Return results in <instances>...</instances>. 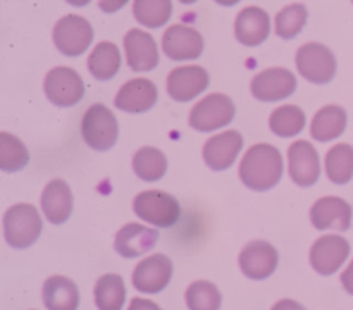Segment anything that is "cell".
Returning <instances> with one entry per match:
<instances>
[{"instance_id":"cell-1","label":"cell","mask_w":353,"mask_h":310,"mask_svg":"<svg viewBox=\"0 0 353 310\" xmlns=\"http://www.w3.org/2000/svg\"><path fill=\"white\" fill-rule=\"evenodd\" d=\"M283 176L281 152L269 143H257L248 148L240 164V179L254 192L274 188Z\"/></svg>"},{"instance_id":"cell-2","label":"cell","mask_w":353,"mask_h":310,"mask_svg":"<svg viewBox=\"0 0 353 310\" xmlns=\"http://www.w3.org/2000/svg\"><path fill=\"white\" fill-rule=\"evenodd\" d=\"M43 231L41 217L31 203H16L3 216V234L12 248H30Z\"/></svg>"},{"instance_id":"cell-3","label":"cell","mask_w":353,"mask_h":310,"mask_svg":"<svg viewBox=\"0 0 353 310\" xmlns=\"http://www.w3.org/2000/svg\"><path fill=\"white\" fill-rule=\"evenodd\" d=\"M81 134L86 145L93 150H110L119 136V126L112 110L103 103H93L83 116Z\"/></svg>"},{"instance_id":"cell-4","label":"cell","mask_w":353,"mask_h":310,"mask_svg":"<svg viewBox=\"0 0 353 310\" xmlns=\"http://www.w3.org/2000/svg\"><path fill=\"white\" fill-rule=\"evenodd\" d=\"M133 210L141 220H147L157 227L174 226L181 216L178 200L161 189H147L138 193L133 202Z\"/></svg>"},{"instance_id":"cell-5","label":"cell","mask_w":353,"mask_h":310,"mask_svg":"<svg viewBox=\"0 0 353 310\" xmlns=\"http://www.w3.org/2000/svg\"><path fill=\"white\" fill-rule=\"evenodd\" d=\"M296 69L307 81L326 85L336 74V59L326 45L310 41L296 52Z\"/></svg>"},{"instance_id":"cell-6","label":"cell","mask_w":353,"mask_h":310,"mask_svg":"<svg viewBox=\"0 0 353 310\" xmlns=\"http://www.w3.org/2000/svg\"><path fill=\"white\" fill-rule=\"evenodd\" d=\"M234 103L224 93L207 95L190 112V126L196 131H216L228 126L234 119Z\"/></svg>"},{"instance_id":"cell-7","label":"cell","mask_w":353,"mask_h":310,"mask_svg":"<svg viewBox=\"0 0 353 310\" xmlns=\"http://www.w3.org/2000/svg\"><path fill=\"white\" fill-rule=\"evenodd\" d=\"M54 45L61 54L78 57L85 54L93 41V28L85 17L69 14L59 19L54 26Z\"/></svg>"},{"instance_id":"cell-8","label":"cell","mask_w":353,"mask_h":310,"mask_svg":"<svg viewBox=\"0 0 353 310\" xmlns=\"http://www.w3.org/2000/svg\"><path fill=\"white\" fill-rule=\"evenodd\" d=\"M43 88L47 99L57 107L76 105L85 95V83L81 76L65 65H59L48 71Z\"/></svg>"},{"instance_id":"cell-9","label":"cell","mask_w":353,"mask_h":310,"mask_svg":"<svg viewBox=\"0 0 353 310\" xmlns=\"http://www.w3.org/2000/svg\"><path fill=\"white\" fill-rule=\"evenodd\" d=\"M350 255V243L340 234L321 236L310 248V264L321 276H331Z\"/></svg>"},{"instance_id":"cell-10","label":"cell","mask_w":353,"mask_h":310,"mask_svg":"<svg viewBox=\"0 0 353 310\" xmlns=\"http://www.w3.org/2000/svg\"><path fill=\"white\" fill-rule=\"evenodd\" d=\"M252 95L262 102H278L288 99L296 90V78L290 69L271 68L252 79Z\"/></svg>"},{"instance_id":"cell-11","label":"cell","mask_w":353,"mask_h":310,"mask_svg":"<svg viewBox=\"0 0 353 310\" xmlns=\"http://www.w3.org/2000/svg\"><path fill=\"white\" fill-rule=\"evenodd\" d=\"M162 50L172 61H193L203 52V38L195 28L172 24L162 37Z\"/></svg>"},{"instance_id":"cell-12","label":"cell","mask_w":353,"mask_h":310,"mask_svg":"<svg viewBox=\"0 0 353 310\" xmlns=\"http://www.w3.org/2000/svg\"><path fill=\"white\" fill-rule=\"evenodd\" d=\"M290 178L299 186H312L319 181V154L310 141L299 140L288 150Z\"/></svg>"},{"instance_id":"cell-13","label":"cell","mask_w":353,"mask_h":310,"mask_svg":"<svg viewBox=\"0 0 353 310\" xmlns=\"http://www.w3.org/2000/svg\"><path fill=\"white\" fill-rule=\"evenodd\" d=\"M172 262L164 254H154L134 267L133 286L143 293H161L171 282Z\"/></svg>"},{"instance_id":"cell-14","label":"cell","mask_w":353,"mask_h":310,"mask_svg":"<svg viewBox=\"0 0 353 310\" xmlns=\"http://www.w3.org/2000/svg\"><path fill=\"white\" fill-rule=\"evenodd\" d=\"M209 72L200 65L176 68L168 76V93L176 102H190L210 85Z\"/></svg>"},{"instance_id":"cell-15","label":"cell","mask_w":353,"mask_h":310,"mask_svg":"<svg viewBox=\"0 0 353 310\" xmlns=\"http://www.w3.org/2000/svg\"><path fill=\"white\" fill-rule=\"evenodd\" d=\"M278 250L264 240H255L245 245L240 254V267L250 279H265L278 267Z\"/></svg>"},{"instance_id":"cell-16","label":"cell","mask_w":353,"mask_h":310,"mask_svg":"<svg viewBox=\"0 0 353 310\" xmlns=\"http://www.w3.org/2000/svg\"><path fill=\"white\" fill-rule=\"evenodd\" d=\"M352 207L340 196H323L310 209V220L314 227L347 231L352 224Z\"/></svg>"},{"instance_id":"cell-17","label":"cell","mask_w":353,"mask_h":310,"mask_svg":"<svg viewBox=\"0 0 353 310\" xmlns=\"http://www.w3.org/2000/svg\"><path fill=\"white\" fill-rule=\"evenodd\" d=\"M126 61L131 71L147 72L157 68L159 48L150 33L143 30H130L124 37Z\"/></svg>"},{"instance_id":"cell-18","label":"cell","mask_w":353,"mask_h":310,"mask_svg":"<svg viewBox=\"0 0 353 310\" xmlns=\"http://www.w3.org/2000/svg\"><path fill=\"white\" fill-rule=\"evenodd\" d=\"M241 147H243V136L238 131H224L209 138L203 145V161L214 171H224L234 164Z\"/></svg>"},{"instance_id":"cell-19","label":"cell","mask_w":353,"mask_h":310,"mask_svg":"<svg viewBox=\"0 0 353 310\" xmlns=\"http://www.w3.org/2000/svg\"><path fill=\"white\" fill-rule=\"evenodd\" d=\"M157 96V86L150 79L137 78L130 79V81L121 86L114 103H116L117 109L124 110V112L141 114L147 112L155 105Z\"/></svg>"},{"instance_id":"cell-20","label":"cell","mask_w":353,"mask_h":310,"mask_svg":"<svg viewBox=\"0 0 353 310\" xmlns=\"http://www.w3.org/2000/svg\"><path fill=\"white\" fill-rule=\"evenodd\" d=\"M159 231L143 224L130 223L124 224L116 234L114 248L124 258H137L147 254L157 245Z\"/></svg>"},{"instance_id":"cell-21","label":"cell","mask_w":353,"mask_h":310,"mask_svg":"<svg viewBox=\"0 0 353 310\" xmlns=\"http://www.w3.org/2000/svg\"><path fill=\"white\" fill-rule=\"evenodd\" d=\"M271 33L269 14L261 7H245L234 23L236 40L245 47H257L264 43Z\"/></svg>"},{"instance_id":"cell-22","label":"cell","mask_w":353,"mask_h":310,"mask_svg":"<svg viewBox=\"0 0 353 310\" xmlns=\"http://www.w3.org/2000/svg\"><path fill=\"white\" fill-rule=\"evenodd\" d=\"M41 210L52 224H64L72 214V192L64 179H52L41 193Z\"/></svg>"},{"instance_id":"cell-23","label":"cell","mask_w":353,"mask_h":310,"mask_svg":"<svg viewBox=\"0 0 353 310\" xmlns=\"http://www.w3.org/2000/svg\"><path fill=\"white\" fill-rule=\"evenodd\" d=\"M43 302L48 310H78V286L64 276H52L43 285Z\"/></svg>"},{"instance_id":"cell-24","label":"cell","mask_w":353,"mask_h":310,"mask_svg":"<svg viewBox=\"0 0 353 310\" xmlns=\"http://www.w3.org/2000/svg\"><path fill=\"white\" fill-rule=\"evenodd\" d=\"M347 110L340 105H326L314 116L310 134L317 141H331L340 138L347 130Z\"/></svg>"},{"instance_id":"cell-25","label":"cell","mask_w":353,"mask_h":310,"mask_svg":"<svg viewBox=\"0 0 353 310\" xmlns=\"http://www.w3.org/2000/svg\"><path fill=\"white\" fill-rule=\"evenodd\" d=\"M121 68V52L110 41H100L88 57V69L99 81H109Z\"/></svg>"},{"instance_id":"cell-26","label":"cell","mask_w":353,"mask_h":310,"mask_svg":"<svg viewBox=\"0 0 353 310\" xmlns=\"http://www.w3.org/2000/svg\"><path fill=\"white\" fill-rule=\"evenodd\" d=\"M126 286L119 274H105L95 285V303L99 310H123Z\"/></svg>"},{"instance_id":"cell-27","label":"cell","mask_w":353,"mask_h":310,"mask_svg":"<svg viewBox=\"0 0 353 310\" xmlns=\"http://www.w3.org/2000/svg\"><path fill=\"white\" fill-rule=\"evenodd\" d=\"M133 171L143 181H159L168 171V158L159 148L143 147L134 154Z\"/></svg>"},{"instance_id":"cell-28","label":"cell","mask_w":353,"mask_h":310,"mask_svg":"<svg viewBox=\"0 0 353 310\" xmlns=\"http://www.w3.org/2000/svg\"><path fill=\"white\" fill-rule=\"evenodd\" d=\"M326 174L336 185H347L353 178V147L338 143L326 154Z\"/></svg>"},{"instance_id":"cell-29","label":"cell","mask_w":353,"mask_h":310,"mask_svg":"<svg viewBox=\"0 0 353 310\" xmlns=\"http://www.w3.org/2000/svg\"><path fill=\"white\" fill-rule=\"evenodd\" d=\"M271 131L279 138H293L305 127V114L296 105H283L269 117Z\"/></svg>"},{"instance_id":"cell-30","label":"cell","mask_w":353,"mask_h":310,"mask_svg":"<svg viewBox=\"0 0 353 310\" xmlns=\"http://www.w3.org/2000/svg\"><path fill=\"white\" fill-rule=\"evenodd\" d=\"M30 162V152L26 145L7 131L0 133V169L6 172H16L24 169Z\"/></svg>"},{"instance_id":"cell-31","label":"cell","mask_w":353,"mask_h":310,"mask_svg":"<svg viewBox=\"0 0 353 310\" xmlns=\"http://www.w3.org/2000/svg\"><path fill=\"white\" fill-rule=\"evenodd\" d=\"M134 19L145 28H162L172 14L171 0H134Z\"/></svg>"},{"instance_id":"cell-32","label":"cell","mask_w":353,"mask_h":310,"mask_svg":"<svg viewBox=\"0 0 353 310\" xmlns=\"http://www.w3.org/2000/svg\"><path fill=\"white\" fill-rule=\"evenodd\" d=\"M186 305L190 310H221L223 295L210 281H195L186 289Z\"/></svg>"},{"instance_id":"cell-33","label":"cell","mask_w":353,"mask_h":310,"mask_svg":"<svg viewBox=\"0 0 353 310\" xmlns=\"http://www.w3.org/2000/svg\"><path fill=\"white\" fill-rule=\"evenodd\" d=\"M307 9L302 3H292L286 6L281 12L276 16V34L283 40H292L307 23Z\"/></svg>"},{"instance_id":"cell-34","label":"cell","mask_w":353,"mask_h":310,"mask_svg":"<svg viewBox=\"0 0 353 310\" xmlns=\"http://www.w3.org/2000/svg\"><path fill=\"white\" fill-rule=\"evenodd\" d=\"M130 0H99V7L107 14H114L123 9Z\"/></svg>"},{"instance_id":"cell-35","label":"cell","mask_w":353,"mask_h":310,"mask_svg":"<svg viewBox=\"0 0 353 310\" xmlns=\"http://www.w3.org/2000/svg\"><path fill=\"white\" fill-rule=\"evenodd\" d=\"M128 310H162L155 302L147 298H133Z\"/></svg>"},{"instance_id":"cell-36","label":"cell","mask_w":353,"mask_h":310,"mask_svg":"<svg viewBox=\"0 0 353 310\" xmlns=\"http://www.w3.org/2000/svg\"><path fill=\"white\" fill-rule=\"evenodd\" d=\"M271 310H307L302 303L295 302V300H290V298H283L279 300L278 303H274Z\"/></svg>"},{"instance_id":"cell-37","label":"cell","mask_w":353,"mask_h":310,"mask_svg":"<svg viewBox=\"0 0 353 310\" xmlns=\"http://www.w3.org/2000/svg\"><path fill=\"white\" fill-rule=\"evenodd\" d=\"M341 285L347 289L350 295H353V260L348 264V267L345 269V272L341 274Z\"/></svg>"},{"instance_id":"cell-38","label":"cell","mask_w":353,"mask_h":310,"mask_svg":"<svg viewBox=\"0 0 353 310\" xmlns=\"http://www.w3.org/2000/svg\"><path fill=\"white\" fill-rule=\"evenodd\" d=\"M65 2L71 3V6H74V7H83V6H88L92 0H65Z\"/></svg>"},{"instance_id":"cell-39","label":"cell","mask_w":353,"mask_h":310,"mask_svg":"<svg viewBox=\"0 0 353 310\" xmlns=\"http://www.w3.org/2000/svg\"><path fill=\"white\" fill-rule=\"evenodd\" d=\"M217 3H221V6H226V7H231V6H236L240 0H216Z\"/></svg>"},{"instance_id":"cell-40","label":"cell","mask_w":353,"mask_h":310,"mask_svg":"<svg viewBox=\"0 0 353 310\" xmlns=\"http://www.w3.org/2000/svg\"><path fill=\"white\" fill-rule=\"evenodd\" d=\"M179 2H181V3H195L196 0H179Z\"/></svg>"},{"instance_id":"cell-41","label":"cell","mask_w":353,"mask_h":310,"mask_svg":"<svg viewBox=\"0 0 353 310\" xmlns=\"http://www.w3.org/2000/svg\"><path fill=\"white\" fill-rule=\"evenodd\" d=\"M352 2H353V0H352Z\"/></svg>"}]
</instances>
